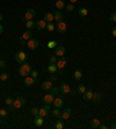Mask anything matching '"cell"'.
<instances>
[{"label": "cell", "mask_w": 116, "mask_h": 129, "mask_svg": "<svg viewBox=\"0 0 116 129\" xmlns=\"http://www.w3.org/2000/svg\"><path fill=\"white\" fill-rule=\"evenodd\" d=\"M99 128H100V129H108L109 127H108L107 124H104V123H103V124H101V123H100V126H99Z\"/></svg>", "instance_id": "obj_44"}, {"label": "cell", "mask_w": 116, "mask_h": 129, "mask_svg": "<svg viewBox=\"0 0 116 129\" xmlns=\"http://www.w3.org/2000/svg\"><path fill=\"white\" fill-rule=\"evenodd\" d=\"M52 112V114H54V116H56V117H60V114H62V112L59 111V108H55L54 111H51Z\"/></svg>", "instance_id": "obj_33"}, {"label": "cell", "mask_w": 116, "mask_h": 129, "mask_svg": "<svg viewBox=\"0 0 116 129\" xmlns=\"http://www.w3.org/2000/svg\"><path fill=\"white\" fill-rule=\"evenodd\" d=\"M78 13H79V15H80V16H86V15L88 14V11H87L85 7H81V8L78 9Z\"/></svg>", "instance_id": "obj_27"}, {"label": "cell", "mask_w": 116, "mask_h": 129, "mask_svg": "<svg viewBox=\"0 0 116 129\" xmlns=\"http://www.w3.org/2000/svg\"><path fill=\"white\" fill-rule=\"evenodd\" d=\"M81 78H83V72H81L80 70H77V71L74 72V79L75 80H80Z\"/></svg>", "instance_id": "obj_30"}, {"label": "cell", "mask_w": 116, "mask_h": 129, "mask_svg": "<svg viewBox=\"0 0 116 129\" xmlns=\"http://www.w3.org/2000/svg\"><path fill=\"white\" fill-rule=\"evenodd\" d=\"M35 15H36L35 11H34L33 8H29V9H27L26 14H24L23 16L21 18V21H22V22H27L28 20H31V19L35 18Z\"/></svg>", "instance_id": "obj_2"}, {"label": "cell", "mask_w": 116, "mask_h": 129, "mask_svg": "<svg viewBox=\"0 0 116 129\" xmlns=\"http://www.w3.org/2000/svg\"><path fill=\"white\" fill-rule=\"evenodd\" d=\"M30 76H31L33 78L37 79V77H38V73H37V71H36V70H31V72H30Z\"/></svg>", "instance_id": "obj_41"}, {"label": "cell", "mask_w": 116, "mask_h": 129, "mask_svg": "<svg viewBox=\"0 0 116 129\" xmlns=\"http://www.w3.org/2000/svg\"><path fill=\"white\" fill-rule=\"evenodd\" d=\"M100 123H101V121L99 120V119H93V120H91V122H89V126L93 129H98L99 126H100Z\"/></svg>", "instance_id": "obj_19"}, {"label": "cell", "mask_w": 116, "mask_h": 129, "mask_svg": "<svg viewBox=\"0 0 116 129\" xmlns=\"http://www.w3.org/2000/svg\"><path fill=\"white\" fill-rule=\"evenodd\" d=\"M101 99H102V95H101V93H99V92H95V93H93V98H92V100L95 104H99V102L101 101Z\"/></svg>", "instance_id": "obj_22"}, {"label": "cell", "mask_w": 116, "mask_h": 129, "mask_svg": "<svg viewBox=\"0 0 116 129\" xmlns=\"http://www.w3.org/2000/svg\"><path fill=\"white\" fill-rule=\"evenodd\" d=\"M42 87V90H44V91H49L52 88V81L49 80V81H43L41 85Z\"/></svg>", "instance_id": "obj_18"}, {"label": "cell", "mask_w": 116, "mask_h": 129, "mask_svg": "<svg viewBox=\"0 0 116 129\" xmlns=\"http://www.w3.org/2000/svg\"><path fill=\"white\" fill-rule=\"evenodd\" d=\"M36 83H37V79L33 78L31 76H28V77H26V78H24V85H26L27 87L33 86V85L36 84Z\"/></svg>", "instance_id": "obj_11"}, {"label": "cell", "mask_w": 116, "mask_h": 129, "mask_svg": "<svg viewBox=\"0 0 116 129\" xmlns=\"http://www.w3.org/2000/svg\"><path fill=\"white\" fill-rule=\"evenodd\" d=\"M77 1H78V0H70V3H71V4H74V3H77Z\"/></svg>", "instance_id": "obj_51"}, {"label": "cell", "mask_w": 116, "mask_h": 129, "mask_svg": "<svg viewBox=\"0 0 116 129\" xmlns=\"http://www.w3.org/2000/svg\"><path fill=\"white\" fill-rule=\"evenodd\" d=\"M30 72H31V65H30L29 63H22L20 66V69H19V75L21 76V77H28V76L30 75Z\"/></svg>", "instance_id": "obj_1"}, {"label": "cell", "mask_w": 116, "mask_h": 129, "mask_svg": "<svg viewBox=\"0 0 116 129\" xmlns=\"http://www.w3.org/2000/svg\"><path fill=\"white\" fill-rule=\"evenodd\" d=\"M48 71H49V73L54 75V73H57V71H58V68H57L56 64H50V65L48 66Z\"/></svg>", "instance_id": "obj_23"}, {"label": "cell", "mask_w": 116, "mask_h": 129, "mask_svg": "<svg viewBox=\"0 0 116 129\" xmlns=\"http://www.w3.org/2000/svg\"><path fill=\"white\" fill-rule=\"evenodd\" d=\"M24 105H26V99H24L23 96H18V98L14 100V102H13V106L15 107V109L23 107Z\"/></svg>", "instance_id": "obj_5"}, {"label": "cell", "mask_w": 116, "mask_h": 129, "mask_svg": "<svg viewBox=\"0 0 116 129\" xmlns=\"http://www.w3.org/2000/svg\"><path fill=\"white\" fill-rule=\"evenodd\" d=\"M56 7L58 11H60V9L65 8V4H64L63 0H56Z\"/></svg>", "instance_id": "obj_24"}, {"label": "cell", "mask_w": 116, "mask_h": 129, "mask_svg": "<svg viewBox=\"0 0 116 129\" xmlns=\"http://www.w3.org/2000/svg\"><path fill=\"white\" fill-rule=\"evenodd\" d=\"M26 59H27V55H26V52H23V51H18L16 54H15V62L19 64H22L26 62Z\"/></svg>", "instance_id": "obj_3"}, {"label": "cell", "mask_w": 116, "mask_h": 129, "mask_svg": "<svg viewBox=\"0 0 116 129\" xmlns=\"http://www.w3.org/2000/svg\"><path fill=\"white\" fill-rule=\"evenodd\" d=\"M27 45H28V48H29L30 50H36L37 47L40 45V43L36 39H29L28 40V42H27Z\"/></svg>", "instance_id": "obj_7"}, {"label": "cell", "mask_w": 116, "mask_h": 129, "mask_svg": "<svg viewBox=\"0 0 116 129\" xmlns=\"http://www.w3.org/2000/svg\"><path fill=\"white\" fill-rule=\"evenodd\" d=\"M45 29L48 30V31H54V30L56 29V26H55L52 22H48V23H47V27H45Z\"/></svg>", "instance_id": "obj_28"}, {"label": "cell", "mask_w": 116, "mask_h": 129, "mask_svg": "<svg viewBox=\"0 0 116 129\" xmlns=\"http://www.w3.org/2000/svg\"><path fill=\"white\" fill-rule=\"evenodd\" d=\"M110 21L111 22H116V12H114V13H111L110 14Z\"/></svg>", "instance_id": "obj_42"}, {"label": "cell", "mask_w": 116, "mask_h": 129, "mask_svg": "<svg viewBox=\"0 0 116 129\" xmlns=\"http://www.w3.org/2000/svg\"><path fill=\"white\" fill-rule=\"evenodd\" d=\"M59 91L62 92L63 94H67L70 93V91H71V88H70V86H68L66 83H62L59 86Z\"/></svg>", "instance_id": "obj_13"}, {"label": "cell", "mask_w": 116, "mask_h": 129, "mask_svg": "<svg viewBox=\"0 0 116 129\" xmlns=\"http://www.w3.org/2000/svg\"><path fill=\"white\" fill-rule=\"evenodd\" d=\"M13 102H14V99H13L11 95H7L6 99H5V104L9 106V105H13Z\"/></svg>", "instance_id": "obj_32"}, {"label": "cell", "mask_w": 116, "mask_h": 129, "mask_svg": "<svg viewBox=\"0 0 116 129\" xmlns=\"http://www.w3.org/2000/svg\"><path fill=\"white\" fill-rule=\"evenodd\" d=\"M58 91H59V87L52 86V88H51V90H50V93L55 96V95H57V94H58Z\"/></svg>", "instance_id": "obj_34"}, {"label": "cell", "mask_w": 116, "mask_h": 129, "mask_svg": "<svg viewBox=\"0 0 116 129\" xmlns=\"http://www.w3.org/2000/svg\"><path fill=\"white\" fill-rule=\"evenodd\" d=\"M48 47L50 49L56 48V47H57V42H56V41H49V42H48Z\"/></svg>", "instance_id": "obj_39"}, {"label": "cell", "mask_w": 116, "mask_h": 129, "mask_svg": "<svg viewBox=\"0 0 116 129\" xmlns=\"http://www.w3.org/2000/svg\"><path fill=\"white\" fill-rule=\"evenodd\" d=\"M49 62H50V64H56V62H57L56 55H55V56H51V57L49 58Z\"/></svg>", "instance_id": "obj_40"}, {"label": "cell", "mask_w": 116, "mask_h": 129, "mask_svg": "<svg viewBox=\"0 0 116 129\" xmlns=\"http://www.w3.org/2000/svg\"><path fill=\"white\" fill-rule=\"evenodd\" d=\"M3 20H4V15H3V14H0V22L3 21Z\"/></svg>", "instance_id": "obj_50"}, {"label": "cell", "mask_w": 116, "mask_h": 129, "mask_svg": "<svg viewBox=\"0 0 116 129\" xmlns=\"http://www.w3.org/2000/svg\"><path fill=\"white\" fill-rule=\"evenodd\" d=\"M57 80V76H56V73H54V75L51 76V81H56Z\"/></svg>", "instance_id": "obj_45"}, {"label": "cell", "mask_w": 116, "mask_h": 129, "mask_svg": "<svg viewBox=\"0 0 116 129\" xmlns=\"http://www.w3.org/2000/svg\"><path fill=\"white\" fill-rule=\"evenodd\" d=\"M43 19H44L47 22H52L55 20L54 18V13H51V12H47L44 14V16H43Z\"/></svg>", "instance_id": "obj_20"}, {"label": "cell", "mask_w": 116, "mask_h": 129, "mask_svg": "<svg viewBox=\"0 0 116 129\" xmlns=\"http://www.w3.org/2000/svg\"><path fill=\"white\" fill-rule=\"evenodd\" d=\"M6 68V62L0 59V69H5Z\"/></svg>", "instance_id": "obj_43"}, {"label": "cell", "mask_w": 116, "mask_h": 129, "mask_svg": "<svg viewBox=\"0 0 116 129\" xmlns=\"http://www.w3.org/2000/svg\"><path fill=\"white\" fill-rule=\"evenodd\" d=\"M4 31V27H3V24H0V34H3Z\"/></svg>", "instance_id": "obj_49"}, {"label": "cell", "mask_w": 116, "mask_h": 129, "mask_svg": "<svg viewBox=\"0 0 116 129\" xmlns=\"http://www.w3.org/2000/svg\"><path fill=\"white\" fill-rule=\"evenodd\" d=\"M56 29L58 30V33L60 34H64L66 31V29H67V24H66L65 21H59V22H57L56 24Z\"/></svg>", "instance_id": "obj_6"}, {"label": "cell", "mask_w": 116, "mask_h": 129, "mask_svg": "<svg viewBox=\"0 0 116 129\" xmlns=\"http://www.w3.org/2000/svg\"><path fill=\"white\" fill-rule=\"evenodd\" d=\"M30 112H31V114H33V115H35V116H37V115H40V109H38V108H37V107H33V108H31V111H30Z\"/></svg>", "instance_id": "obj_37"}, {"label": "cell", "mask_w": 116, "mask_h": 129, "mask_svg": "<svg viewBox=\"0 0 116 129\" xmlns=\"http://www.w3.org/2000/svg\"><path fill=\"white\" fill-rule=\"evenodd\" d=\"M66 63H67V60H66V58L64 57V56H60V57L57 58V62H56V65L58 69H64L66 65Z\"/></svg>", "instance_id": "obj_8"}, {"label": "cell", "mask_w": 116, "mask_h": 129, "mask_svg": "<svg viewBox=\"0 0 116 129\" xmlns=\"http://www.w3.org/2000/svg\"><path fill=\"white\" fill-rule=\"evenodd\" d=\"M55 128H56V129H63V128H64V124H63L62 121H59V120L57 121V122L55 123Z\"/></svg>", "instance_id": "obj_36"}, {"label": "cell", "mask_w": 116, "mask_h": 129, "mask_svg": "<svg viewBox=\"0 0 116 129\" xmlns=\"http://www.w3.org/2000/svg\"><path fill=\"white\" fill-rule=\"evenodd\" d=\"M65 9H66V12H68V13L73 12V11H74V5H73V4H67L65 6Z\"/></svg>", "instance_id": "obj_31"}, {"label": "cell", "mask_w": 116, "mask_h": 129, "mask_svg": "<svg viewBox=\"0 0 116 129\" xmlns=\"http://www.w3.org/2000/svg\"><path fill=\"white\" fill-rule=\"evenodd\" d=\"M48 115H49V112L47 111L45 108H43V107L40 108V116L45 117V116H48Z\"/></svg>", "instance_id": "obj_29"}, {"label": "cell", "mask_w": 116, "mask_h": 129, "mask_svg": "<svg viewBox=\"0 0 116 129\" xmlns=\"http://www.w3.org/2000/svg\"><path fill=\"white\" fill-rule=\"evenodd\" d=\"M64 54H65V47H63V45H57L56 48H55V55L56 56H64Z\"/></svg>", "instance_id": "obj_12"}, {"label": "cell", "mask_w": 116, "mask_h": 129, "mask_svg": "<svg viewBox=\"0 0 116 129\" xmlns=\"http://www.w3.org/2000/svg\"><path fill=\"white\" fill-rule=\"evenodd\" d=\"M111 34H113V35L116 37V27H114L113 29H111Z\"/></svg>", "instance_id": "obj_48"}, {"label": "cell", "mask_w": 116, "mask_h": 129, "mask_svg": "<svg viewBox=\"0 0 116 129\" xmlns=\"http://www.w3.org/2000/svg\"><path fill=\"white\" fill-rule=\"evenodd\" d=\"M1 121H3V117L0 116V123H1Z\"/></svg>", "instance_id": "obj_52"}, {"label": "cell", "mask_w": 116, "mask_h": 129, "mask_svg": "<svg viewBox=\"0 0 116 129\" xmlns=\"http://www.w3.org/2000/svg\"><path fill=\"white\" fill-rule=\"evenodd\" d=\"M54 18H55V21H56V22L62 21V20H63V14H62V12L57 9L56 12L54 13Z\"/></svg>", "instance_id": "obj_21"}, {"label": "cell", "mask_w": 116, "mask_h": 129, "mask_svg": "<svg viewBox=\"0 0 116 129\" xmlns=\"http://www.w3.org/2000/svg\"><path fill=\"white\" fill-rule=\"evenodd\" d=\"M71 114H72V109L70 107H67V108H65V109L62 112V114H60V119H62V120H67V119H70Z\"/></svg>", "instance_id": "obj_10"}, {"label": "cell", "mask_w": 116, "mask_h": 129, "mask_svg": "<svg viewBox=\"0 0 116 129\" xmlns=\"http://www.w3.org/2000/svg\"><path fill=\"white\" fill-rule=\"evenodd\" d=\"M8 113H9V111H7V109H0V116L1 117H6L7 115H8Z\"/></svg>", "instance_id": "obj_35"}, {"label": "cell", "mask_w": 116, "mask_h": 129, "mask_svg": "<svg viewBox=\"0 0 116 129\" xmlns=\"http://www.w3.org/2000/svg\"><path fill=\"white\" fill-rule=\"evenodd\" d=\"M54 100H55V96L51 93L44 95V98H43V102H44V104H48V105H51V104L54 102Z\"/></svg>", "instance_id": "obj_16"}, {"label": "cell", "mask_w": 116, "mask_h": 129, "mask_svg": "<svg viewBox=\"0 0 116 129\" xmlns=\"http://www.w3.org/2000/svg\"><path fill=\"white\" fill-rule=\"evenodd\" d=\"M26 27H27L28 29L31 30L33 28H35V27H36V23L33 21V20H28V21L26 22Z\"/></svg>", "instance_id": "obj_25"}, {"label": "cell", "mask_w": 116, "mask_h": 129, "mask_svg": "<svg viewBox=\"0 0 116 129\" xmlns=\"http://www.w3.org/2000/svg\"><path fill=\"white\" fill-rule=\"evenodd\" d=\"M43 117L40 116V115H37V116H35V119H34V126L35 127H42L43 126Z\"/></svg>", "instance_id": "obj_17"}, {"label": "cell", "mask_w": 116, "mask_h": 129, "mask_svg": "<svg viewBox=\"0 0 116 129\" xmlns=\"http://www.w3.org/2000/svg\"><path fill=\"white\" fill-rule=\"evenodd\" d=\"M109 128L110 129H116V122H113L109 126Z\"/></svg>", "instance_id": "obj_47"}, {"label": "cell", "mask_w": 116, "mask_h": 129, "mask_svg": "<svg viewBox=\"0 0 116 129\" xmlns=\"http://www.w3.org/2000/svg\"><path fill=\"white\" fill-rule=\"evenodd\" d=\"M77 92H78V94H84L86 92V87L84 86L83 84H79L78 85V88H77Z\"/></svg>", "instance_id": "obj_26"}, {"label": "cell", "mask_w": 116, "mask_h": 129, "mask_svg": "<svg viewBox=\"0 0 116 129\" xmlns=\"http://www.w3.org/2000/svg\"><path fill=\"white\" fill-rule=\"evenodd\" d=\"M83 98L85 101H91L93 98V91L92 90H86V92L83 94Z\"/></svg>", "instance_id": "obj_15"}, {"label": "cell", "mask_w": 116, "mask_h": 129, "mask_svg": "<svg viewBox=\"0 0 116 129\" xmlns=\"http://www.w3.org/2000/svg\"><path fill=\"white\" fill-rule=\"evenodd\" d=\"M63 95H64V94L60 93V95H59V96H57V98H55L54 102H52V105H54L55 107H57V108L63 107V105H64V100H63Z\"/></svg>", "instance_id": "obj_9"}, {"label": "cell", "mask_w": 116, "mask_h": 129, "mask_svg": "<svg viewBox=\"0 0 116 129\" xmlns=\"http://www.w3.org/2000/svg\"><path fill=\"white\" fill-rule=\"evenodd\" d=\"M31 35H33V34H31V30H30V29L26 30V31H24V33L22 34V36H21L20 39H19V41H20V43H21V44H22V45L27 44V41L30 39V37H31Z\"/></svg>", "instance_id": "obj_4"}, {"label": "cell", "mask_w": 116, "mask_h": 129, "mask_svg": "<svg viewBox=\"0 0 116 129\" xmlns=\"http://www.w3.org/2000/svg\"><path fill=\"white\" fill-rule=\"evenodd\" d=\"M8 77H9V75L7 73V72H4V73H1V75H0V79H1L3 81L7 80V79H8Z\"/></svg>", "instance_id": "obj_38"}, {"label": "cell", "mask_w": 116, "mask_h": 129, "mask_svg": "<svg viewBox=\"0 0 116 129\" xmlns=\"http://www.w3.org/2000/svg\"><path fill=\"white\" fill-rule=\"evenodd\" d=\"M70 94H71V95H75V94H78L77 90H71L70 91Z\"/></svg>", "instance_id": "obj_46"}, {"label": "cell", "mask_w": 116, "mask_h": 129, "mask_svg": "<svg viewBox=\"0 0 116 129\" xmlns=\"http://www.w3.org/2000/svg\"><path fill=\"white\" fill-rule=\"evenodd\" d=\"M47 23H48V22L45 21L44 19H42V20H38V21L36 22V29H38V30L45 29V27H47Z\"/></svg>", "instance_id": "obj_14"}]
</instances>
